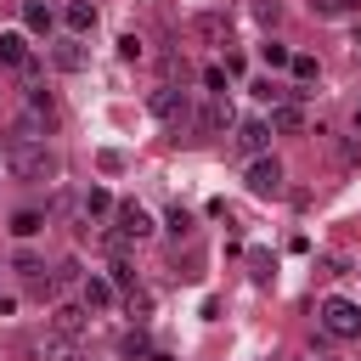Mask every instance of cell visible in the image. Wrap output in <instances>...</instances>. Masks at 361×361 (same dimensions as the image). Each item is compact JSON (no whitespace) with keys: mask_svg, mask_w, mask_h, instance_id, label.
<instances>
[{"mask_svg":"<svg viewBox=\"0 0 361 361\" xmlns=\"http://www.w3.org/2000/svg\"><path fill=\"white\" fill-rule=\"evenodd\" d=\"M259 62H265V68H288V62H293V51H288V45H276V39H265V45H259Z\"/></svg>","mask_w":361,"mask_h":361,"instance_id":"44dd1931","label":"cell"},{"mask_svg":"<svg viewBox=\"0 0 361 361\" xmlns=\"http://www.w3.org/2000/svg\"><path fill=\"white\" fill-rule=\"evenodd\" d=\"M192 130H197V135H231V130H237V107H231V96H209V102L197 107Z\"/></svg>","mask_w":361,"mask_h":361,"instance_id":"5b68a950","label":"cell"},{"mask_svg":"<svg viewBox=\"0 0 361 361\" xmlns=\"http://www.w3.org/2000/svg\"><path fill=\"white\" fill-rule=\"evenodd\" d=\"M254 17H259V23H265V28H271V23H276V17H282V6H276V0H254Z\"/></svg>","mask_w":361,"mask_h":361,"instance_id":"4316f807","label":"cell"},{"mask_svg":"<svg viewBox=\"0 0 361 361\" xmlns=\"http://www.w3.org/2000/svg\"><path fill=\"white\" fill-rule=\"evenodd\" d=\"M254 96H259V102H265V107H276V102H282V96H288V90H282V85H271V79H259V85H254Z\"/></svg>","mask_w":361,"mask_h":361,"instance_id":"484cf974","label":"cell"},{"mask_svg":"<svg viewBox=\"0 0 361 361\" xmlns=\"http://www.w3.org/2000/svg\"><path fill=\"white\" fill-rule=\"evenodd\" d=\"M147 113H152L158 124H169V130H192V118H197V107H192V90H186V85H175V79L152 85V96H147Z\"/></svg>","mask_w":361,"mask_h":361,"instance_id":"7a4b0ae2","label":"cell"},{"mask_svg":"<svg viewBox=\"0 0 361 361\" xmlns=\"http://www.w3.org/2000/svg\"><path fill=\"white\" fill-rule=\"evenodd\" d=\"M192 34L226 51V45H231V17H226V11H197V17H192Z\"/></svg>","mask_w":361,"mask_h":361,"instance_id":"30bf717a","label":"cell"},{"mask_svg":"<svg viewBox=\"0 0 361 361\" xmlns=\"http://www.w3.org/2000/svg\"><path fill=\"white\" fill-rule=\"evenodd\" d=\"M11 271H17V276H23V282H34V288H39V293H45V288H56V282H51V276H45V259H39V254H28V248H23V254H17V259H11Z\"/></svg>","mask_w":361,"mask_h":361,"instance_id":"7c38bea8","label":"cell"},{"mask_svg":"<svg viewBox=\"0 0 361 361\" xmlns=\"http://www.w3.org/2000/svg\"><path fill=\"white\" fill-rule=\"evenodd\" d=\"M51 327H56L62 338H79V327H85V305H56V310H51Z\"/></svg>","mask_w":361,"mask_h":361,"instance_id":"5bb4252c","label":"cell"},{"mask_svg":"<svg viewBox=\"0 0 361 361\" xmlns=\"http://www.w3.org/2000/svg\"><path fill=\"white\" fill-rule=\"evenodd\" d=\"M45 226H51V220H45L39 209H17V214H11V231H17V237H34V231H45Z\"/></svg>","mask_w":361,"mask_h":361,"instance_id":"e0dca14e","label":"cell"},{"mask_svg":"<svg viewBox=\"0 0 361 361\" xmlns=\"http://www.w3.org/2000/svg\"><path fill=\"white\" fill-rule=\"evenodd\" d=\"M203 85H209V96H226V68L209 62V68H203Z\"/></svg>","mask_w":361,"mask_h":361,"instance_id":"cb8c5ba5","label":"cell"},{"mask_svg":"<svg viewBox=\"0 0 361 361\" xmlns=\"http://www.w3.org/2000/svg\"><path fill=\"white\" fill-rule=\"evenodd\" d=\"M107 271H113V288H124V293H135V265H130V259H113Z\"/></svg>","mask_w":361,"mask_h":361,"instance_id":"603a6c76","label":"cell"},{"mask_svg":"<svg viewBox=\"0 0 361 361\" xmlns=\"http://www.w3.org/2000/svg\"><path fill=\"white\" fill-rule=\"evenodd\" d=\"M6 169H11V180H23V186H51V180L62 175V158H56L45 141H6Z\"/></svg>","mask_w":361,"mask_h":361,"instance_id":"6da1fadb","label":"cell"},{"mask_svg":"<svg viewBox=\"0 0 361 361\" xmlns=\"http://www.w3.org/2000/svg\"><path fill=\"white\" fill-rule=\"evenodd\" d=\"M62 17H68V34H90V28H96V6H90V0H68Z\"/></svg>","mask_w":361,"mask_h":361,"instance_id":"9a60e30c","label":"cell"},{"mask_svg":"<svg viewBox=\"0 0 361 361\" xmlns=\"http://www.w3.org/2000/svg\"><path fill=\"white\" fill-rule=\"evenodd\" d=\"M45 56H51V68H56V73H79V68L90 62V45H85L79 34H62V39H51V51H45Z\"/></svg>","mask_w":361,"mask_h":361,"instance_id":"52a82bcc","label":"cell"},{"mask_svg":"<svg viewBox=\"0 0 361 361\" xmlns=\"http://www.w3.org/2000/svg\"><path fill=\"white\" fill-rule=\"evenodd\" d=\"M316 322H322V333L327 338H338V344H350V338H361V305L355 299H322V310H316Z\"/></svg>","mask_w":361,"mask_h":361,"instance_id":"3957f363","label":"cell"},{"mask_svg":"<svg viewBox=\"0 0 361 361\" xmlns=\"http://www.w3.org/2000/svg\"><path fill=\"white\" fill-rule=\"evenodd\" d=\"M23 23H28L34 34H51V6H45V0H28V6H23Z\"/></svg>","mask_w":361,"mask_h":361,"instance_id":"d6986e66","label":"cell"},{"mask_svg":"<svg viewBox=\"0 0 361 361\" xmlns=\"http://www.w3.org/2000/svg\"><path fill=\"white\" fill-rule=\"evenodd\" d=\"M243 180H248V192H254V197H276V192H282V164H276L271 152H259V158H248Z\"/></svg>","mask_w":361,"mask_h":361,"instance_id":"8992f818","label":"cell"},{"mask_svg":"<svg viewBox=\"0 0 361 361\" xmlns=\"http://www.w3.org/2000/svg\"><path fill=\"white\" fill-rule=\"evenodd\" d=\"M0 62H6V68H17V73H34V62H39V56H34L28 34L6 28V34H0Z\"/></svg>","mask_w":361,"mask_h":361,"instance_id":"9c48e42d","label":"cell"},{"mask_svg":"<svg viewBox=\"0 0 361 361\" xmlns=\"http://www.w3.org/2000/svg\"><path fill=\"white\" fill-rule=\"evenodd\" d=\"M158 226H152V214L141 209V203H118L113 209V226H107V243L113 248H124V243H147Z\"/></svg>","mask_w":361,"mask_h":361,"instance_id":"277c9868","label":"cell"},{"mask_svg":"<svg viewBox=\"0 0 361 361\" xmlns=\"http://www.w3.org/2000/svg\"><path fill=\"white\" fill-rule=\"evenodd\" d=\"M271 130H282V135H299V130H305V107H299L293 96H282V102L271 107Z\"/></svg>","mask_w":361,"mask_h":361,"instance_id":"8fae6325","label":"cell"},{"mask_svg":"<svg viewBox=\"0 0 361 361\" xmlns=\"http://www.w3.org/2000/svg\"><path fill=\"white\" fill-rule=\"evenodd\" d=\"M113 276H85V288H79V299H85V310H107L113 305Z\"/></svg>","mask_w":361,"mask_h":361,"instance_id":"4fadbf2b","label":"cell"},{"mask_svg":"<svg viewBox=\"0 0 361 361\" xmlns=\"http://www.w3.org/2000/svg\"><path fill=\"white\" fill-rule=\"evenodd\" d=\"M169 231H180V237H186V231H192V214H186V209H169Z\"/></svg>","mask_w":361,"mask_h":361,"instance_id":"f1b7e54d","label":"cell"},{"mask_svg":"<svg viewBox=\"0 0 361 361\" xmlns=\"http://www.w3.org/2000/svg\"><path fill=\"white\" fill-rule=\"evenodd\" d=\"M316 17H344V11H361V0H310Z\"/></svg>","mask_w":361,"mask_h":361,"instance_id":"7402d4cb","label":"cell"},{"mask_svg":"<svg viewBox=\"0 0 361 361\" xmlns=\"http://www.w3.org/2000/svg\"><path fill=\"white\" fill-rule=\"evenodd\" d=\"M45 361H85V350H79V338H62V333H56V338L45 344Z\"/></svg>","mask_w":361,"mask_h":361,"instance_id":"ac0fdd59","label":"cell"},{"mask_svg":"<svg viewBox=\"0 0 361 361\" xmlns=\"http://www.w3.org/2000/svg\"><path fill=\"white\" fill-rule=\"evenodd\" d=\"M288 68H293V79H299V85H310V79H316V56H293Z\"/></svg>","mask_w":361,"mask_h":361,"instance_id":"d4e9b609","label":"cell"},{"mask_svg":"<svg viewBox=\"0 0 361 361\" xmlns=\"http://www.w3.org/2000/svg\"><path fill=\"white\" fill-rule=\"evenodd\" d=\"M118 56H124V62H135V56H141V39H135V34H124V39H118Z\"/></svg>","mask_w":361,"mask_h":361,"instance_id":"83f0119b","label":"cell"},{"mask_svg":"<svg viewBox=\"0 0 361 361\" xmlns=\"http://www.w3.org/2000/svg\"><path fill=\"white\" fill-rule=\"evenodd\" d=\"M113 209H118V203H113L107 186H90V192H85V220H107Z\"/></svg>","mask_w":361,"mask_h":361,"instance_id":"2e32d148","label":"cell"},{"mask_svg":"<svg viewBox=\"0 0 361 361\" xmlns=\"http://www.w3.org/2000/svg\"><path fill=\"white\" fill-rule=\"evenodd\" d=\"M231 147H237L243 158H259V152L271 147V118H237V130H231Z\"/></svg>","mask_w":361,"mask_h":361,"instance_id":"ba28073f","label":"cell"},{"mask_svg":"<svg viewBox=\"0 0 361 361\" xmlns=\"http://www.w3.org/2000/svg\"><path fill=\"white\" fill-rule=\"evenodd\" d=\"M271 271H276V259H271L265 248H248V276H254V282H271Z\"/></svg>","mask_w":361,"mask_h":361,"instance_id":"ffe728a7","label":"cell"}]
</instances>
